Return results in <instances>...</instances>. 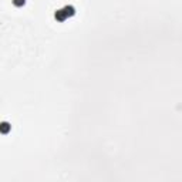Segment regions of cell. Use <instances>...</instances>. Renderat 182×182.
<instances>
[{
  "instance_id": "obj_1",
  "label": "cell",
  "mask_w": 182,
  "mask_h": 182,
  "mask_svg": "<svg viewBox=\"0 0 182 182\" xmlns=\"http://www.w3.org/2000/svg\"><path fill=\"white\" fill-rule=\"evenodd\" d=\"M54 17H56V20L57 21H64L66 19H67V16H66V13H64L63 9H57L56 13H54Z\"/></svg>"
},
{
  "instance_id": "obj_4",
  "label": "cell",
  "mask_w": 182,
  "mask_h": 182,
  "mask_svg": "<svg viewBox=\"0 0 182 182\" xmlns=\"http://www.w3.org/2000/svg\"><path fill=\"white\" fill-rule=\"evenodd\" d=\"M13 3H14V6L20 7V6H23V4L26 3V0H13Z\"/></svg>"
},
{
  "instance_id": "obj_2",
  "label": "cell",
  "mask_w": 182,
  "mask_h": 182,
  "mask_svg": "<svg viewBox=\"0 0 182 182\" xmlns=\"http://www.w3.org/2000/svg\"><path fill=\"white\" fill-rule=\"evenodd\" d=\"M10 130H11V125L9 124L7 121H2V122H0V132H2V134H9V132H10Z\"/></svg>"
},
{
  "instance_id": "obj_3",
  "label": "cell",
  "mask_w": 182,
  "mask_h": 182,
  "mask_svg": "<svg viewBox=\"0 0 182 182\" xmlns=\"http://www.w3.org/2000/svg\"><path fill=\"white\" fill-rule=\"evenodd\" d=\"M63 10H64V13H66V16H67V17L74 16V13H75V9L71 6V4H67V6H64V7H63Z\"/></svg>"
}]
</instances>
